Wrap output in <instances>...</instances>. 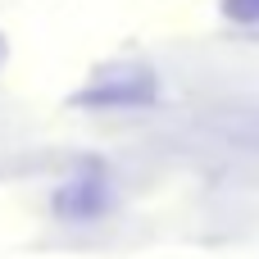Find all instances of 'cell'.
Returning <instances> with one entry per match:
<instances>
[{
    "instance_id": "cell-1",
    "label": "cell",
    "mask_w": 259,
    "mask_h": 259,
    "mask_svg": "<svg viewBox=\"0 0 259 259\" xmlns=\"http://www.w3.org/2000/svg\"><path fill=\"white\" fill-rule=\"evenodd\" d=\"M223 14L241 23H259V0H223Z\"/></svg>"
}]
</instances>
